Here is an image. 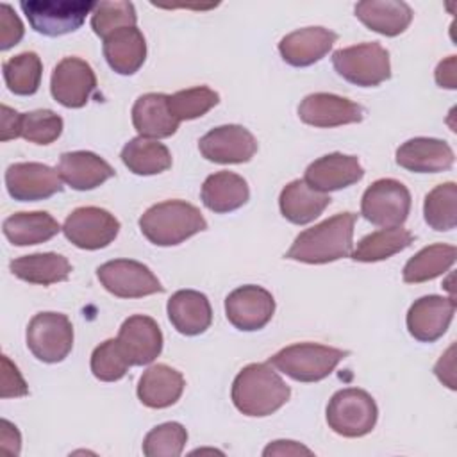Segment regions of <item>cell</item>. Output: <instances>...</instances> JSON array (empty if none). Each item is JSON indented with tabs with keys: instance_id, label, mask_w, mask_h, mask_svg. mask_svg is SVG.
<instances>
[{
	"instance_id": "cell-9",
	"label": "cell",
	"mask_w": 457,
	"mask_h": 457,
	"mask_svg": "<svg viewBox=\"0 0 457 457\" xmlns=\"http://www.w3.org/2000/svg\"><path fill=\"white\" fill-rule=\"evenodd\" d=\"M27 346L43 362L64 361L73 348L71 321L61 312H37L27 327Z\"/></svg>"
},
{
	"instance_id": "cell-23",
	"label": "cell",
	"mask_w": 457,
	"mask_h": 457,
	"mask_svg": "<svg viewBox=\"0 0 457 457\" xmlns=\"http://www.w3.org/2000/svg\"><path fill=\"white\" fill-rule=\"evenodd\" d=\"M57 171L62 182L77 191L95 189L116 173L107 161L86 150L62 154L57 164Z\"/></svg>"
},
{
	"instance_id": "cell-42",
	"label": "cell",
	"mask_w": 457,
	"mask_h": 457,
	"mask_svg": "<svg viewBox=\"0 0 457 457\" xmlns=\"http://www.w3.org/2000/svg\"><path fill=\"white\" fill-rule=\"evenodd\" d=\"M23 23L14 12V9L7 4L0 5V50H9L18 45L23 37Z\"/></svg>"
},
{
	"instance_id": "cell-19",
	"label": "cell",
	"mask_w": 457,
	"mask_h": 457,
	"mask_svg": "<svg viewBox=\"0 0 457 457\" xmlns=\"http://www.w3.org/2000/svg\"><path fill=\"white\" fill-rule=\"evenodd\" d=\"M364 177V168L355 155H345L339 152L327 154L312 161L303 180L316 191L328 193L348 187Z\"/></svg>"
},
{
	"instance_id": "cell-38",
	"label": "cell",
	"mask_w": 457,
	"mask_h": 457,
	"mask_svg": "<svg viewBox=\"0 0 457 457\" xmlns=\"http://www.w3.org/2000/svg\"><path fill=\"white\" fill-rule=\"evenodd\" d=\"M220 102V95L207 86H195L168 95V105L171 114L179 120H195L209 112Z\"/></svg>"
},
{
	"instance_id": "cell-25",
	"label": "cell",
	"mask_w": 457,
	"mask_h": 457,
	"mask_svg": "<svg viewBox=\"0 0 457 457\" xmlns=\"http://www.w3.org/2000/svg\"><path fill=\"white\" fill-rule=\"evenodd\" d=\"M184 377L168 364H154L137 382V398L150 409H164L173 405L184 391Z\"/></svg>"
},
{
	"instance_id": "cell-20",
	"label": "cell",
	"mask_w": 457,
	"mask_h": 457,
	"mask_svg": "<svg viewBox=\"0 0 457 457\" xmlns=\"http://www.w3.org/2000/svg\"><path fill=\"white\" fill-rule=\"evenodd\" d=\"M452 146L436 137H412L396 148V164L414 173H437L453 166Z\"/></svg>"
},
{
	"instance_id": "cell-17",
	"label": "cell",
	"mask_w": 457,
	"mask_h": 457,
	"mask_svg": "<svg viewBox=\"0 0 457 457\" xmlns=\"http://www.w3.org/2000/svg\"><path fill=\"white\" fill-rule=\"evenodd\" d=\"M298 116L307 125L330 129L362 121L364 107L334 93H312L300 102Z\"/></svg>"
},
{
	"instance_id": "cell-2",
	"label": "cell",
	"mask_w": 457,
	"mask_h": 457,
	"mask_svg": "<svg viewBox=\"0 0 457 457\" xmlns=\"http://www.w3.org/2000/svg\"><path fill=\"white\" fill-rule=\"evenodd\" d=\"M355 220L357 216L353 212H339L311 228H305L295 237L284 257L307 264H325L350 257Z\"/></svg>"
},
{
	"instance_id": "cell-46",
	"label": "cell",
	"mask_w": 457,
	"mask_h": 457,
	"mask_svg": "<svg viewBox=\"0 0 457 457\" xmlns=\"http://www.w3.org/2000/svg\"><path fill=\"white\" fill-rule=\"evenodd\" d=\"M20 125H21V112H16L14 109L2 105V141H9L14 137H20Z\"/></svg>"
},
{
	"instance_id": "cell-24",
	"label": "cell",
	"mask_w": 457,
	"mask_h": 457,
	"mask_svg": "<svg viewBox=\"0 0 457 457\" xmlns=\"http://www.w3.org/2000/svg\"><path fill=\"white\" fill-rule=\"evenodd\" d=\"M166 311L175 330L184 336L204 334L212 321L209 298L195 289H180L173 293Z\"/></svg>"
},
{
	"instance_id": "cell-39",
	"label": "cell",
	"mask_w": 457,
	"mask_h": 457,
	"mask_svg": "<svg viewBox=\"0 0 457 457\" xmlns=\"http://www.w3.org/2000/svg\"><path fill=\"white\" fill-rule=\"evenodd\" d=\"M187 443L186 428L177 421H166L154 427L143 439L146 457H179Z\"/></svg>"
},
{
	"instance_id": "cell-21",
	"label": "cell",
	"mask_w": 457,
	"mask_h": 457,
	"mask_svg": "<svg viewBox=\"0 0 457 457\" xmlns=\"http://www.w3.org/2000/svg\"><path fill=\"white\" fill-rule=\"evenodd\" d=\"M336 39L337 34L325 27H303L284 36L278 43V52L287 64L305 68L323 59Z\"/></svg>"
},
{
	"instance_id": "cell-18",
	"label": "cell",
	"mask_w": 457,
	"mask_h": 457,
	"mask_svg": "<svg viewBox=\"0 0 457 457\" xmlns=\"http://www.w3.org/2000/svg\"><path fill=\"white\" fill-rule=\"evenodd\" d=\"M116 339L130 366L150 364L162 350V332L157 321L145 314L127 318L121 323Z\"/></svg>"
},
{
	"instance_id": "cell-37",
	"label": "cell",
	"mask_w": 457,
	"mask_h": 457,
	"mask_svg": "<svg viewBox=\"0 0 457 457\" xmlns=\"http://www.w3.org/2000/svg\"><path fill=\"white\" fill-rule=\"evenodd\" d=\"M136 23L137 14L134 4L125 0L96 2V7L91 12V29L102 39L123 27H136Z\"/></svg>"
},
{
	"instance_id": "cell-41",
	"label": "cell",
	"mask_w": 457,
	"mask_h": 457,
	"mask_svg": "<svg viewBox=\"0 0 457 457\" xmlns=\"http://www.w3.org/2000/svg\"><path fill=\"white\" fill-rule=\"evenodd\" d=\"M62 132V118L50 109L21 112L20 137L36 145H50Z\"/></svg>"
},
{
	"instance_id": "cell-1",
	"label": "cell",
	"mask_w": 457,
	"mask_h": 457,
	"mask_svg": "<svg viewBox=\"0 0 457 457\" xmlns=\"http://www.w3.org/2000/svg\"><path fill=\"white\" fill-rule=\"evenodd\" d=\"M291 396L289 386L270 362H252L234 378L230 398L245 416L264 418L278 411Z\"/></svg>"
},
{
	"instance_id": "cell-5",
	"label": "cell",
	"mask_w": 457,
	"mask_h": 457,
	"mask_svg": "<svg viewBox=\"0 0 457 457\" xmlns=\"http://www.w3.org/2000/svg\"><path fill=\"white\" fill-rule=\"evenodd\" d=\"M378 409L370 393L345 387L332 395L327 405L328 427L343 437H362L375 428Z\"/></svg>"
},
{
	"instance_id": "cell-8",
	"label": "cell",
	"mask_w": 457,
	"mask_h": 457,
	"mask_svg": "<svg viewBox=\"0 0 457 457\" xmlns=\"http://www.w3.org/2000/svg\"><path fill=\"white\" fill-rule=\"evenodd\" d=\"M411 211L409 189L395 179L375 180L362 195L361 214L370 223L389 228L402 227Z\"/></svg>"
},
{
	"instance_id": "cell-4",
	"label": "cell",
	"mask_w": 457,
	"mask_h": 457,
	"mask_svg": "<svg viewBox=\"0 0 457 457\" xmlns=\"http://www.w3.org/2000/svg\"><path fill=\"white\" fill-rule=\"evenodd\" d=\"M348 352L320 343H295L270 357V364L296 382L327 378Z\"/></svg>"
},
{
	"instance_id": "cell-32",
	"label": "cell",
	"mask_w": 457,
	"mask_h": 457,
	"mask_svg": "<svg viewBox=\"0 0 457 457\" xmlns=\"http://www.w3.org/2000/svg\"><path fill=\"white\" fill-rule=\"evenodd\" d=\"M121 161L136 175H157L171 166V154L157 139L134 137L121 148Z\"/></svg>"
},
{
	"instance_id": "cell-44",
	"label": "cell",
	"mask_w": 457,
	"mask_h": 457,
	"mask_svg": "<svg viewBox=\"0 0 457 457\" xmlns=\"http://www.w3.org/2000/svg\"><path fill=\"white\" fill-rule=\"evenodd\" d=\"M21 450V436L18 428L7 421H0V452L9 453V455H18Z\"/></svg>"
},
{
	"instance_id": "cell-36",
	"label": "cell",
	"mask_w": 457,
	"mask_h": 457,
	"mask_svg": "<svg viewBox=\"0 0 457 457\" xmlns=\"http://www.w3.org/2000/svg\"><path fill=\"white\" fill-rule=\"evenodd\" d=\"M423 216L430 228L446 232L457 225V186L445 182L427 193L423 202Z\"/></svg>"
},
{
	"instance_id": "cell-22",
	"label": "cell",
	"mask_w": 457,
	"mask_h": 457,
	"mask_svg": "<svg viewBox=\"0 0 457 457\" xmlns=\"http://www.w3.org/2000/svg\"><path fill=\"white\" fill-rule=\"evenodd\" d=\"M179 123L170 111L168 95L164 93H145L132 105V125L141 137H170L177 132Z\"/></svg>"
},
{
	"instance_id": "cell-43",
	"label": "cell",
	"mask_w": 457,
	"mask_h": 457,
	"mask_svg": "<svg viewBox=\"0 0 457 457\" xmlns=\"http://www.w3.org/2000/svg\"><path fill=\"white\" fill-rule=\"evenodd\" d=\"M29 395V386L25 384L16 364L11 362L7 355H2V398H18Z\"/></svg>"
},
{
	"instance_id": "cell-14",
	"label": "cell",
	"mask_w": 457,
	"mask_h": 457,
	"mask_svg": "<svg viewBox=\"0 0 457 457\" xmlns=\"http://www.w3.org/2000/svg\"><path fill=\"white\" fill-rule=\"evenodd\" d=\"M198 150L211 162L241 164L255 155L257 139L243 125H220L200 137Z\"/></svg>"
},
{
	"instance_id": "cell-29",
	"label": "cell",
	"mask_w": 457,
	"mask_h": 457,
	"mask_svg": "<svg viewBox=\"0 0 457 457\" xmlns=\"http://www.w3.org/2000/svg\"><path fill=\"white\" fill-rule=\"evenodd\" d=\"M200 196L209 211L223 214L243 207L250 198V189L241 175L216 171L204 180Z\"/></svg>"
},
{
	"instance_id": "cell-30",
	"label": "cell",
	"mask_w": 457,
	"mask_h": 457,
	"mask_svg": "<svg viewBox=\"0 0 457 457\" xmlns=\"http://www.w3.org/2000/svg\"><path fill=\"white\" fill-rule=\"evenodd\" d=\"M62 227L59 221L45 211L16 212L4 220L2 232L16 246L39 245L59 234Z\"/></svg>"
},
{
	"instance_id": "cell-27",
	"label": "cell",
	"mask_w": 457,
	"mask_h": 457,
	"mask_svg": "<svg viewBox=\"0 0 457 457\" xmlns=\"http://www.w3.org/2000/svg\"><path fill=\"white\" fill-rule=\"evenodd\" d=\"M355 16L373 32L395 37L412 21V9L400 0H364L355 4Z\"/></svg>"
},
{
	"instance_id": "cell-16",
	"label": "cell",
	"mask_w": 457,
	"mask_h": 457,
	"mask_svg": "<svg viewBox=\"0 0 457 457\" xmlns=\"http://www.w3.org/2000/svg\"><path fill=\"white\" fill-rule=\"evenodd\" d=\"M455 314V300L452 296L427 295L409 307L405 323L409 334L421 343H434L448 330Z\"/></svg>"
},
{
	"instance_id": "cell-40",
	"label": "cell",
	"mask_w": 457,
	"mask_h": 457,
	"mask_svg": "<svg viewBox=\"0 0 457 457\" xmlns=\"http://www.w3.org/2000/svg\"><path fill=\"white\" fill-rule=\"evenodd\" d=\"M91 373L102 382H116L125 377L130 368L118 339H105L91 353Z\"/></svg>"
},
{
	"instance_id": "cell-31",
	"label": "cell",
	"mask_w": 457,
	"mask_h": 457,
	"mask_svg": "<svg viewBox=\"0 0 457 457\" xmlns=\"http://www.w3.org/2000/svg\"><path fill=\"white\" fill-rule=\"evenodd\" d=\"M9 270L14 277L29 284L50 286V284L68 280L71 273V264L64 255L46 252V253H32V255L18 257L11 261Z\"/></svg>"
},
{
	"instance_id": "cell-13",
	"label": "cell",
	"mask_w": 457,
	"mask_h": 457,
	"mask_svg": "<svg viewBox=\"0 0 457 457\" xmlns=\"http://www.w3.org/2000/svg\"><path fill=\"white\" fill-rule=\"evenodd\" d=\"M7 193L18 202H37L62 191L57 168L43 162H14L5 170Z\"/></svg>"
},
{
	"instance_id": "cell-45",
	"label": "cell",
	"mask_w": 457,
	"mask_h": 457,
	"mask_svg": "<svg viewBox=\"0 0 457 457\" xmlns=\"http://www.w3.org/2000/svg\"><path fill=\"white\" fill-rule=\"evenodd\" d=\"M262 455H312V450H309L307 446L296 443V441H289V439H278L270 443L264 450Z\"/></svg>"
},
{
	"instance_id": "cell-28",
	"label": "cell",
	"mask_w": 457,
	"mask_h": 457,
	"mask_svg": "<svg viewBox=\"0 0 457 457\" xmlns=\"http://www.w3.org/2000/svg\"><path fill=\"white\" fill-rule=\"evenodd\" d=\"M330 204L327 193L312 189L303 179L291 180L278 196V207L282 216L295 223L305 225L314 221Z\"/></svg>"
},
{
	"instance_id": "cell-3",
	"label": "cell",
	"mask_w": 457,
	"mask_h": 457,
	"mask_svg": "<svg viewBox=\"0 0 457 457\" xmlns=\"http://www.w3.org/2000/svg\"><path fill=\"white\" fill-rule=\"evenodd\" d=\"M141 234L157 246H175L207 228L200 209L184 200H166L148 207L139 218Z\"/></svg>"
},
{
	"instance_id": "cell-6",
	"label": "cell",
	"mask_w": 457,
	"mask_h": 457,
	"mask_svg": "<svg viewBox=\"0 0 457 457\" xmlns=\"http://www.w3.org/2000/svg\"><path fill=\"white\" fill-rule=\"evenodd\" d=\"M30 27L50 37L75 32L93 12L96 2L91 0H23L20 2Z\"/></svg>"
},
{
	"instance_id": "cell-7",
	"label": "cell",
	"mask_w": 457,
	"mask_h": 457,
	"mask_svg": "<svg viewBox=\"0 0 457 457\" xmlns=\"http://www.w3.org/2000/svg\"><path fill=\"white\" fill-rule=\"evenodd\" d=\"M332 66L346 82L373 87L391 77L389 52L378 43H361L332 54Z\"/></svg>"
},
{
	"instance_id": "cell-33",
	"label": "cell",
	"mask_w": 457,
	"mask_h": 457,
	"mask_svg": "<svg viewBox=\"0 0 457 457\" xmlns=\"http://www.w3.org/2000/svg\"><path fill=\"white\" fill-rule=\"evenodd\" d=\"M457 250L453 245H430L421 248L411 257L402 271V278L407 284H421L446 273L455 262Z\"/></svg>"
},
{
	"instance_id": "cell-35",
	"label": "cell",
	"mask_w": 457,
	"mask_h": 457,
	"mask_svg": "<svg viewBox=\"0 0 457 457\" xmlns=\"http://www.w3.org/2000/svg\"><path fill=\"white\" fill-rule=\"evenodd\" d=\"M4 80L11 93L20 96L34 95L39 89L43 62L36 52H21L2 64Z\"/></svg>"
},
{
	"instance_id": "cell-11",
	"label": "cell",
	"mask_w": 457,
	"mask_h": 457,
	"mask_svg": "<svg viewBox=\"0 0 457 457\" xmlns=\"http://www.w3.org/2000/svg\"><path fill=\"white\" fill-rule=\"evenodd\" d=\"M96 277L118 298H141L164 291L152 270L132 259L107 261L96 268Z\"/></svg>"
},
{
	"instance_id": "cell-15",
	"label": "cell",
	"mask_w": 457,
	"mask_h": 457,
	"mask_svg": "<svg viewBox=\"0 0 457 457\" xmlns=\"http://www.w3.org/2000/svg\"><path fill=\"white\" fill-rule=\"evenodd\" d=\"M275 312L271 293L261 286L246 284L225 298V314L232 327L245 332H253L270 323Z\"/></svg>"
},
{
	"instance_id": "cell-12",
	"label": "cell",
	"mask_w": 457,
	"mask_h": 457,
	"mask_svg": "<svg viewBox=\"0 0 457 457\" xmlns=\"http://www.w3.org/2000/svg\"><path fill=\"white\" fill-rule=\"evenodd\" d=\"M96 89V75L80 57H64L57 62L50 79V93L64 107H84Z\"/></svg>"
},
{
	"instance_id": "cell-10",
	"label": "cell",
	"mask_w": 457,
	"mask_h": 457,
	"mask_svg": "<svg viewBox=\"0 0 457 457\" xmlns=\"http://www.w3.org/2000/svg\"><path fill=\"white\" fill-rule=\"evenodd\" d=\"M62 232L77 248L100 250L116 239L120 221L102 207H77L64 220Z\"/></svg>"
},
{
	"instance_id": "cell-34",
	"label": "cell",
	"mask_w": 457,
	"mask_h": 457,
	"mask_svg": "<svg viewBox=\"0 0 457 457\" xmlns=\"http://www.w3.org/2000/svg\"><path fill=\"white\" fill-rule=\"evenodd\" d=\"M414 236L402 227H389L364 236L352 250L350 257L357 262H377L405 250Z\"/></svg>"
},
{
	"instance_id": "cell-26",
	"label": "cell",
	"mask_w": 457,
	"mask_h": 457,
	"mask_svg": "<svg viewBox=\"0 0 457 457\" xmlns=\"http://www.w3.org/2000/svg\"><path fill=\"white\" fill-rule=\"evenodd\" d=\"M104 57L120 75H134L146 59V41L137 27H123L104 39Z\"/></svg>"
},
{
	"instance_id": "cell-47",
	"label": "cell",
	"mask_w": 457,
	"mask_h": 457,
	"mask_svg": "<svg viewBox=\"0 0 457 457\" xmlns=\"http://www.w3.org/2000/svg\"><path fill=\"white\" fill-rule=\"evenodd\" d=\"M436 82L439 87L446 89H455L457 80H455V55H450L448 59L441 61L436 68Z\"/></svg>"
}]
</instances>
